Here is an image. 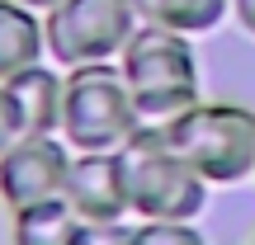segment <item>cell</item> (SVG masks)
Segmentation results:
<instances>
[{"label":"cell","mask_w":255,"mask_h":245,"mask_svg":"<svg viewBox=\"0 0 255 245\" xmlns=\"http://www.w3.org/2000/svg\"><path fill=\"white\" fill-rule=\"evenodd\" d=\"M81 245H132V227H123V222H85Z\"/></svg>","instance_id":"obj_14"},{"label":"cell","mask_w":255,"mask_h":245,"mask_svg":"<svg viewBox=\"0 0 255 245\" xmlns=\"http://www.w3.org/2000/svg\"><path fill=\"white\" fill-rule=\"evenodd\" d=\"M132 245H208L194 222H142L132 227Z\"/></svg>","instance_id":"obj_12"},{"label":"cell","mask_w":255,"mask_h":245,"mask_svg":"<svg viewBox=\"0 0 255 245\" xmlns=\"http://www.w3.org/2000/svg\"><path fill=\"white\" fill-rule=\"evenodd\" d=\"M24 137V123H19V109H14V94H9V85L0 81V156L9 151V146Z\"/></svg>","instance_id":"obj_13"},{"label":"cell","mask_w":255,"mask_h":245,"mask_svg":"<svg viewBox=\"0 0 255 245\" xmlns=\"http://www.w3.org/2000/svg\"><path fill=\"white\" fill-rule=\"evenodd\" d=\"M47 52L43 14L19 0H0V81H14L19 71L38 66Z\"/></svg>","instance_id":"obj_9"},{"label":"cell","mask_w":255,"mask_h":245,"mask_svg":"<svg viewBox=\"0 0 255 245\" xmlns=\"http://www.w3.org/2000/svg\"><path fill=\"white\" fill-rule=\"evenodd\" d=\"M170 146L208 184H241L255 174V109L246 104H194L165 123Z\"/></svg>","instance_id":"obj_4"},{"label":"cell","mask_w":255,"mask_h":245,"mask_svg":"<svg viewBox=\"0 0 255 245\" xmlns=\"http://www.w3.org/2000/svg\"><path fill=\"white\" fill-rule=\"evenodd\" d=\"M142 127L132 90L119 62H95L66 71V104H62V142L71 151H119Z\"/></svg>","instance_id":"obj_3"},{"label":"cell","mask_w":255,"mask_h":245,"mask_svg":"<svg viewBox=\"0 0 255 245\" xmlns=\"http://www.w3.org/2000/svg\"><path fill=\"white\" fill-rule=\"evenodd\" d=\"M132 9L151 28H170V33L199 38V33H213L227 19L232 0H132Z\"/></svg>","instance_id":"obj_10"},{"label":"cell","mask_w":255,"mask_h":245,"mask_svg":"<svg viewBox=\"0 0 255 245\" xmlns=\"http://www.w3.org/2000/svg\"><path fill=\"white\" fill-rule=\"evenodd\" d=\"M232 14H237V24L255 38V0H232Z\"/></svg>","instance_id":"obj_15"},{"label":"cell","mask_w":255,"mask_h":245,"mask_svg":"<svg viewBox=\"0 0 255 245\" xmlns=\"http://www.w3.org/2000/svg\"><path fill=\"white\" fill-rule=\"evenodd\" d=\"M62 198L76 208L81 222H123L132 212L123 151H76Z\"/></svg>","instance_id":"obj_7"},{"label":"cell","mask_w":255,"mask_h":245,"mask_svg":"<svg viewBox=\"0 0 255 245\" xmlns=\"http://www.w3.org/2000/svg\"><path fill=\"white\" fill-rule=\"evenodd\" d=\"M14 94L24 137H57L62 132V104H66V76H57L52 66H28L14 81H5Z\"/></svg>","instance_id":"obj_8"},{"label":"cell","mask_w":255,"mask_h":245,"mask_svg":"<svg viewBox=\"0 0 255 245\" xmlns=\"http://www.w3.org/2000/svg\"><path fill=\"white\" fill-rule=\"evenodd\" d=\"M137 28H142V19H137L132 0H62L43 14L47 57L66 71L119 62Z\"/></svg>","instance_id":"obj_5"},{"label":"cell","mask_w":255,"mask_h":245,"mask_svg":"<svg viewBox=\"0 0 255 245\" xmlns=\"http://www.w3.org/2000/svg\"><path fill=\"white\" fill-rule=\"evenodd\" d=\"M71 161H76V151L62 137H19L0 156V198L9 203V212L62 198Z\"/></svg>","instance_id":"obj_6"},{"label":"cell","mask_w":255,"mask_h":245,"mask_svg":"<svg viewBox=\"0 0 255 245\" xmlns=\"http://www.w3.org/2000/svg\"><path fill=\"white\" fill-rule=\"evenodd\" d=\"M85 222L66 198H47L14 212V245H81Z\"/></svg>","instance_id":"obj_11"},{"label":"cell","mask_w":255,"mask_h":245,"mask_svg":"<svg viewBox=\"0 0 255 245\" xmlns=\"http://www.w3.org/2000/svg\"><path fill=\"white\" fill-rule=\"evenodd\" d=\"M119 66L142 123H170L199 104V57H194V38L184 33L142 24L123 47Z\"/></svg>","instance_id":"obj_2"},{"label":"cell","mask_w":255,"mask_h":245,"mask_svg":"<svg viewBox=\"0 0 255 245\" xmlns=\"http://www.w3.org/2000/svg\"><path fill=\"white\" fill-rule=\"evenodd\" d=\"M19 5H28V9H38V14H47L52 5H62V0H19Z\"/></svg>","instance_id":"obj_16"},{"label":"cell","mask_w":255,"mask_h":245,"mask_svg":"<svg viewBox=\"0 0 255 245\" xmlns=\"http://www.w3.org/2000/svg\"><path fill=\"white\" fill-rule=\"evenodd\" d=\"M128 165V193L142 222H194L208 208L213 184L184 161L165 137V123H142L119 146Z\"/></svg>","instance_id":"obj_1"}]
</instances>
